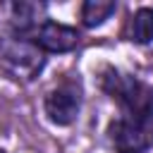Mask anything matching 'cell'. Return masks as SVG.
Listing matches in <instances>:
<instances>
[{"label":"cell","instance_id":"277c9868","mask_svg":"<svg viewBox=\"0 0 153 153\" xmlns=\"http://www.w3.org/2000/svg\"><path fill=\"white\" fill-rule=\"evenodd\" d=\"M48 5L45 2H33V0H17L10 5V26L14 36L29 38L45 24Z\"/></svg>","mask_w":153,"mask_h":153},{"label":"cell","instance_id":"3957f363","mask_svg":"<svg viewBox=\"0 0 153 153\" xmlns=\"http://www.w3.org/2000/svg\"><path fill=\"white\" fill-rule=\"evenodd\" d=\"M108 139L117 153H146L153 146V122L117 117L108 127Z\"/></svg>","mask_w":153,"mask_h":153},{"label":"cell","instance_id":"6da1fadb","mask_svg":"<svg viewBox=\"0 0 153 153\" xmlns=\"http://www.w3.org/2000/svg\"><path fill=\"white\" fill-rule=\"evenodd\" d=\"M100 86L122 108V117L153 122V88L146 81L115 67H105L100 74Z\"/></svg>","mask_w":153,"mask_h":153},{"label":"cell","instance_id":"8992f818","mask_svg":"<svg viewBox=\"0 0 153 153\" xmlns=\"http://www.w3.org/2000/svg\"><path fill=\"white\" fill-rule=\"evenodd\" d=\"M43 108H45V115H48V120H50L53 124L67 127V124H72V122L76 120L81 103H79V96H76L74 88L60 86V88H53V91L45 96Z\"/></svg>","mask_w":153,"mask_h":153},{"label":"cell","instance_id":"ba28073f","mask_svg":"<svg viewBox=\"0 0 153 153\" xmlns=\"http://www.w3.org/2000/svg\"><path fill=\"white\" fill-rule=\"evenodd\" d=\"M129 38L141 45L153 41V10L151 7H139L134 12L131 26H129Z\"/></svg>","mask_w":153,"mask_h":153},{"label":"cell","instance_id":"9c48e42d","mask_svg":"<svg viewBox=\"0 0 153 153\" xmlns=\"http://www.w3.org/2000/svg\"><path fill=\"white\" fill-rule=\"evenodd\" d=\"M0 153H5V151H0Z\"/></svg>","mask_w":153,"mask_h":153},{"label":"cell","instance_id":"52a82bcc","mask_svg":"<svg viewBox=\"0 0 153 153\" xmlns=\"http://www.w3.org/2000/svg\"><path fill=\"white\" fill-rule=\"evenodd\" d=\"M117 10V5L112 0H86L81 5V24L93 29L100 26L105 19H110V14Z\"/></svg>","mask_w":153,"mask_h":153},{"label":"cell","instance_id":"7a4b0ae2","mask_svg":"<svg viewBox=\"0 0 153 153\" xmlns=\"http://www.w3.org/2000/svg\"><path fill=\"white\" fill-rule=\"evenodd\" d=\"M43 67H45V55L41 48L33 45V41L14 36L0 45V69L19 84L33 81L43 72Z\"/></svg>","mask_w":153,"mask_h":153},{"label":"cell","instance_id":"5b68a950","mask_svg":"<svg viewBox=\"0 0 153 153\" xmlns=\"http://www.w3.org/2000/svg\"><path fill=\"white\" fill-rule=\"evenodd\" d=\"M31 41L43 53H69L79 45V31L57 22H45L31 36Z\"/></svg>","mask_w":153,"mask_h":153}]
</instances>
